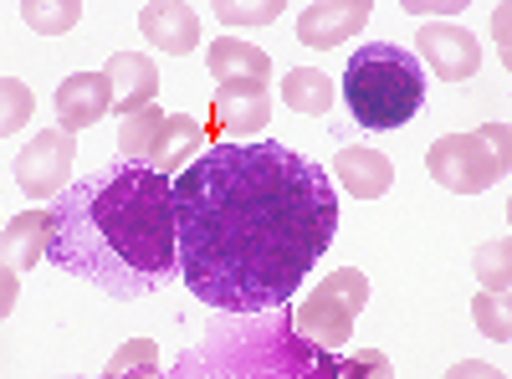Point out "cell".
Listing matches in <instances>:
<instances>
[{
  "label": "cell",
  "instance_id": "cell-1",
  "mask_svg": "<svg viewBox=\"0 0 512 379\" xmlns=\"http://www.w3.org/2000/svg\"><path fill=\"white\" fill-rule=\"evenodd\" d=\"M180 282L226 318H262L297 298L338 231L323 164L277 139L205 149L175 180Z\"/></svg>",
  "mask_w": 512,
  "mask_h": 379
},
{
  "label": "cell",
  "instance_id": "cell-2",
  "mask_svg": "<svg viewBox=\"0 0 512 379\" xmlns=\"http://www.w3.org/2000/svg\"><path fill=\"white\" fill-rule=\"evenodd\" d=\"M47 257L123 303L169 287L180 277L175 180L139 159L103 164L98 175L57 195Z\"/></svg>",
  "mask_w": 512,
  "mask_h": 379
},
{
  "label": "cell",
  "instance_id": "cell-3",
  "mask_svg": "<svg viewBox=\"0 0 512 379\" xmlns=\"http://www.w3.org/2000/svg\"><path fill=\"white\" fill-rule=\"evenodd\" d=\"M344 103L354 123L364 129H400L425 108V67L415 52L395 47V41H374L359 47L344 67Z\"/></svg>",
  "mask_w": 512,
  "mask_h": 379
},
{
  "label": "cell",
  "instance_id": "cell-4",
  "mask_svg": "<svg viewBox=\"0 0 512 379\" xmlns=\"http://www.w3.org/2000/svg\"><path fill=\"white\" fill-rule=\"evenodd\" d=\"M67 164H72L67 134H41V139L26 149V159L16 164V175H21V185H26L31 195H52V185H62V175H67Z\"/></svg>",
  "mask_w": 512,
  "mask_h": 379
},
{
  "label": "cell",
  "instance_id": "cell-5",
  "mask_svg": "<svg viewBox=\"0 0 512 379\" xmlns=\"http://www.w3.org/2000/svg\"><path fill=\"white\" fill-rule=\"evenodd\" d=\"M420 47H425V57H431V67L441 77H451V82L477 72V41L466 36L461 26H425L420 31Z\"/></svg>",
  "mask_w": 512,
  "mask_h": 379
},
{
  "label": "cell",
  "instance_id": "cell-6",
  "mask_svg": "<svg viewBox=\"0 0 512 379\" xmlns=\"http://www.w3.org/2000/svg\"><path fill=\"white\" fill-rule=\"evenodd\" d=\"M338 175L349 180L354 195H379L384 185H390V159H379V154H364V149H349L344 159H338Z\"/></svg>",
  "mask_w": 512,
  "mask_h": 379
},
{
  "label": "cell",
  "instance_id": "cell-7",
  "mask_svg": "<svg viewBox=\"0 0 512 379\" xmlns=\"http://www.w3.org/2000/svg\"><path fill=\"white\" fill-rule=\"evenodd\" d=\"M144 21H149V36H154V41H164V47H175V52L195 47V16H190L185 6H180V11L154 6V11H144Z\"/></svg>",
  "mask_w": 512,
  "mask_h": 379
},
{
  "label": "cell",
  "instance_id": "cell-8",
  "mask_svg": "<svg viewBox=\"0 0 512 379\" xmlns=\"http://www.w3.org/2000/svg\"><path fill=\"white\" fill-rule=\"evenodd\" d=\"M287 98H292L297 108H308V113H323V108H328V82H323L318 72H292V77H287Z\"/></svg>",
  "mask_w": 512,
  "mask_h": 379
},
{
  "label": "cell",
  "instance_id": "cell-9",
  "mask_svg": "<svg viewBox=\"0 0 512 379\" xmlns=\"http://www.w3.org/2000/svg\"><path fill=\"white\" fill-rule=\"evenodd\" d=\"M21 118H26V93L6 88V129H21Z\"/></svg>",
  "mask_w": 512,
  "mask_h": 379
}]
</instances>
